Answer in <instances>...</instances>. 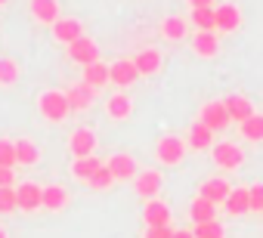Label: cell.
Listing matches in <instances>:
<instances>
[{"instance_id": "6da1fadb", "label": "cell", "mask_w": 263, "mask_h": 238, "mask_svg": "<svg viewBox=\"0 0 263 238\" xmlns=\"http://www.w3.org/2000/svg\"><path fill=\"white\" fill-rule=\"evenodd\" d=\"M68 99H65V93H59V90H47L44 96H41V114L47 117V121H53V124H59V121H65L68 117Z\"/></svg>"}, {"instance_id": "7a4b0ae2", "label": "cell", "mask_w": 263, "mask_h": 238, "mask_svg": "<svg viewBox=\"0 0 263 238\" xmlns=\"http://www.w3.org/2000/svg\"><path fill=\"white\" fill-rule=\"evenodd\" d=\"M155 155H158L161 164H171V167H174V164H180V161L186 158V143H183L180 136H161Z\"/></svg>"}, {"instance_id": "3957f363", "label": "cell", "mask_w": 263, "mask_h": 238, "mask_svg": "<svg viewBox=\"0 0 263 238\" xmlns=\"http://www.w3.org/2000/svg\"><path fill=\"white\" fill-rule=\"evenodd\" d=\"M140 81V71L134 65V59H118L108 65V84H118L121 90L130 87V84H137Z\"/></svg>"}, {"instance_id": "277c9868", "label": "cell", "mask_w": 263, "mask_h": 238, "mask_svg": "<svg viewBox=\"0 0 263 238\" xmlns=\"http://www.w3.org/2000/svg\"><path fill=\"white\" fill-rule=\"evenodd\" d=\"M201 124L211 130V133H220V130H226L232 121H229V114H226V108H223V99L220 102H208L204 108H201Z\"/></svg>"}, {"instance_id": "5b68a950", "label": "cell", "mask_w": 263, "mask_h": 238, "mask_svg": "<svg viewBox=\"0 0 263 238\" xmlns=\"http://www.w3.org/2000/svg\"><path fill=\"white\" fill-rule=\"evenodd\" d=\"M211 152H214V161H217L223 170H235V167H241V161H245V152H241L235 143H217V146H211Z\"/></svg>"}, {"instance_id": "8992f818", "label": "cell", "mask_w": 263, "mask_h": 238, "mask_svg": "<svg viewBox=\"0 0 263 238\" xmlns=\"http://www.w3.org/2000/svg\"><path fill=\"white\" fill-rule=\"evenodd\" d=\"M68 56L78 62V65H93V62H99V47H96V41H90V37H78L74 44H68Z\"/></svg>"}, {"instance_id": "52a82bcc", "label": "cell", "mask_w": 263, "mask_h": 238, "mask_svg": "<svg viewBox=\"0 0 263 238\" xmlns=\"http://www.w3.org/2000/svg\"><path fill=\"white\" fill-rule=\"evenodd\" d=\"M41 198H44V189H41L37 183H22V186H16V207H19V210H25V213L37 210V207H41Z\"/></svg>"}, {"instance_id": "ba28073f", "label": "cell", "mask_w": 263, "mask_h": 238, "mask_svg": "<svg viewBox=\"0 0 263 238\" xmlns=\"http://www.w3.org/2000/svg\"><path fill=\"white\" fill-rule=\"evenodd\" d=\"M223 108H226V114H229V121H238V124H245L248 117L254 114L251 99H245V96H238V93H229V96L223 99Z\"/></svg>"}, {"instance_id": "9c48e42d", "label": "cell", "mask_w": 263, "mask_h": 238, "mask_svg": "<svg viewBox=\"0 0 263 238\" xmlns=\"http://www.w3.org/2000/svg\"><path fill=\"white\" fill-rule=\"evenodd\" d=\"M68 149H71L74 161H78V158H90V155H93V149H96V133H93V130H87V127L74 130V133H71V140H68Z\"/></svg>"}, {"instance_id": "30bf717a", "label": "cell", "mask_w": 263, "mask_h": 238, "mask_svg": "<svg viewBox=\"0 0 263 238\" xmlns=\"http://www.w3.org/2000/svg\"><path fill=\"white\" fill-rule=\"evenodd\" d=\"M134 189H137V195H140V198L152 201V198L158 195V189H161V173H158V170H143V173H137Z\"/></svg>"}, {"instance_id": "8fae6325", "label": "cell", "mask_w": 263, "mask_h": 238, "mask_svg": "<svg viewBox=\"0 0 263 238\" xmlns=\"http://www.w3.org/2000/svg\"><path fill=\"white\" fill-rule=\"evenodd\" d=\"M105 167L111 170L115 180H134V176H137V161H134V155H124V152L111 155V161H108Z\"/></svg>"}, {"instance_id": "7c38bea8", "label": "cell", "mask_w": 263, "mask_h": 238, "mask_svg": "<svg viewBox=\"0 0 263 238\" xmlns=\"http://www.w3.org/2000/svg\"><path fill=\"white\" fill-rule=\"evenodd\" d=\"M93 96H96V90H93V87H87L84 81H81V84H74V87L65 93V99H68V108H71V111H84V108H90V105H93Z\"/></svg>"}, {"instance_id": "4fadbf2b", "label": "cell", "mask_w": 263, "mask_h": 238, "mask_svg": "<svg viewBox=\"0 0 263 238\" xmlns=\"http://www.w3.org/2000/svg\"><path fill=\"white\" fill-rule=\"evenodd\" d=\"M143 220H146L149 229H152V226H171V207H167L164 201L152 198V201L143 207Z\"/></svg>"}, {"instance_id": "5bb4252c", "label": "cell", "mask_w": 263, "mask_h": 238, "mask_svg": "<svg viewBox=\"0 0 263 238\" xmlns=\"http://www.w3.org/2000/svg\"><path fill=\"white\" fill-rule=\"evenodd\" d=\"M214 22L220 31H235L241 25V13L232 4H223V7H214Z\"/></svg>"}, {"instance_id": "9a60e30c", "label": "cell", "mask_w": 263, "mask_h": 238, "mask_svg": "<svg viewBox=\"0 0 263 238\" xmlns=\"http://www.w3.org/2000/svg\"><path fill=\"white\" fill-rule=\"evenodd\" d=\"M53 37L62 44H74L78 37H84V25L78 19H59V22H53Z\"/></svg>"}, {"instance_id": "2e32d148", "label": "cell", "mask_w": 263, "mask_h": 238, "mask_svg": "<svg viewBox=\"0 0 263 238\" xmlns=\"http://www.w3.org/2000/svg\"><path fill=\"white\" fill-rule=\"evenodd\" d=\"M229 192H232V186H229L226 180H208V183L201 186L198 198H204V201H211V204H223V201L229 198Z\"/></svg>"}, {"instance_id": "e0dca14e", "label": "cell", "mask_w": 263, "mask_h": 238, "mask_svg": "<svg viewBox=\"0 0 263 238\" xmlns=\"http://www.w3.org/2000/svg\"><path fill=\"white\" fill-rule=\"evenodd\" d=\"M31 13H34V19H41L47 25L59 22V4L56 0H31Z\"/></svg>"}, {"instance_id": "ac0fdd59", "label": "cell", "mask_w": 263, "mask_h": 238, "mask_svg": "<svg viewBox=\"0 0 263 238\" xmlns=\"http://www.w3.org/2000/svg\"><path fill=\"white\" fill-rule=\"evenodd\" d=\"M68 204V192L62 186H44V198H41V207L47 210H62Z\"/></svg>"}, {"instance_id": "d6986e66", "label": "cell", "mask_w": 263, "mask_h": 238, "mask_svg": "<svg viewBox=\"0 0 263 238\" xmlns=\"http://www.w3.org/2000/svg\"><path fill=\"white\" fill-rule=\"evenodd\" d=\"M223 207H226V213H232V216H241V213H248V210H251L248 189H232V192H229V198L223 201Z\"/></svg>"}, {"instance_id": "ffe728a7", "label": "cell", "mask_w": 263, "mask_h": 238, "mask_svg": "<svg viewBox=\"0 0 263 238\" xmlns=\"http://www.w3.org/2000/svg\"><path fill=\"white\" fill-rule=\"evenodd\" d=\"M189 216H192L195 226H198V223H211V220H217V204H211V201H204V198H195V201L189 204Z\"/></svg>"}, {"instance_id": "44dd1931", "label": "cell", "mask_w": 263, "mask_h": 238, "mask_svg": "<svg viewBox=\"0 0 263 238\" xmlns=\"http://www.w3.org/2000/svg\"><path fill=\"white\" fill-rule=\"evenodd\" d=\"M37 161H41V149H37L31 140H16V164L31 167V164H37Z\"/></svg>"}, {"instance_id": "7402d4cb", "label": "cell", "mask_w": 263, "mask_h": 238, "mask_svg": "<svg viewBox=\"0 0 263 238\" xmlns=\"http://www.w3.org/2000/svg\"><path fill=\"white\" fill-rule=\"evenodd\" d=\"M134 65H137L140 74H155V71L161 68V53H158V50H143V53L134 59Z\"/></svg>"}, {"instance_id": "603a6c76", "label": "cell", "mask_w": 263, "mask_h": 238, "mask_svg": "<svg viewBox=\"0 0 263 238\" xmlns=\"http://www.w3.org/2000/svg\"><path fill=\"white\" fill-rule=\"evenodd\" d=\"M217 31H198L195 34V41H192V50L198 53V56H214L217 53Z\"/></svg>"}, {"instance_id": "cb8c5ba5", "label": "cell", "mask_w": 263, "mask_h": 238, "mask_svg": "<svg viewBox=\"0 0 263 238\" xmlns=\"http://www.w3.org/2000/svg\"><path fill=\"white\" fill-rule=\"evenodd\" d=\"M189 146H192V149H211V146H214V133H211L201 121H195V124L189 127Z\"/></svg>"}, {"instance_id": "d4e9b609", "label": "cell", "mask_w": 263, "mask_h": 238, "mask_svg": "<svg viewBox=\"0 0 263 238\" xmlns=\"http://www.w3.org/2000/svg\"><path fill=\"white\" fill-rule=\"evenodd\" d=\"M84 84L87 87H102V84H108V65H102V62H93V65H87L84 68Z\"/></svg>"}, {"instance_id": "484cf974", "label": "cell", "mask_w": 263, "mask_h": 238, "mask_svg": "<svg viewBox=\"0 0 263 238\" xmlns=\"http://www.w3.org/2000/svg\"><path fill=\"white\" fill-rule=\"evenodd\" d=\"M99 167H102V161H99L96 155H90V158H78V161L71 164V173H74L78 180H90Z\"/></svg>"}, {"instance_id": "4316f807", "label": "cell", "mask_w": 263, "mask_h": 238, "mask_svg": "<svg viewBox=\"0 0 263 238\" xmlns=\"http://www.w3.org/2000/svg\"><path fill=\"white\" fill-rule=\"evenodd\" d=\"M241 136L251 140V143H260V140H263V114L254 111V114L248 117V121L241 124Z\"/></svg>"}, {"instance_id": "83f0119b", "label": "cell", "mask_w": 263, "mask_h": 238, "mask_svg": "<svg viewBox=\"0 0 263 238\" xmlns=\"http://www.w3.org/2000/svg\"><path fill=\"white\" fill-rule=\"evenodd\" d=\"M192 22L198 31H217V22H214V7H198L192 10Z\"/></svg>"}, {"instance_id": "f1b7e54d", "label": "cell", "mask_w": 263, "mask_h": 238, "mask_svg": "<svg viewBox=\"0 0 263 238\" xmlns=\"http://www.w3.org/2000/svg\"><path fill=\"white\" fill-rule=\"evenodd\" d=\"M161 31H164V37H171V41H183V37H186V22H183L180 16H171V19H164Z\"/></svg>"}, {"instance_id": "f546056e", "label": "cell", "mask_w": 263, "mask_h": 238, "mask_svg": "<svg viewBox=\"0 0 263 238\" xmlns=\"http://www.w3.org/2000/svg\"><path fill=\"white\" fill-rule=\"evenodd\" d=\"M130 108H134V105H130V99H127L124 93H115V96L108 99V114H111V117H127Z\"/></svg>"}, {"instance_id": "4dcf8cb0", "label": "cell", "mask_w": 263, "mask_h": 238, "mask_svg": "<svg viewBox=\"0 0 263 238\" xmlns=\"http://www.w3.org/2000/svg\"><path fill=\"white\" fill-rule=\"evenodd\" d=\"M192 235H195V238H223V226H220L217 220H211V223H198V226L192 229Z\"/></svg>"}, {"instance_id": "1f68e13d", "label": "cell", "mask_w": 263, "mask_h": 238, "mask_svg": "<svg viewBox=\"0 0 263 238\" xmlns=\"http://www.w3.org/2000/svg\"><path fill=\"white\" fill-rule=\"evenodd\" d=\"M19 81V65L13 59H0V84H16Z\"/></svg>"}, {"instance_id": "d6a6232c", "label": "cell", "mask_w": 263, "mask_h": 238, "mask_svg": "<svg viewBox=\"0 0 263 238\" xmlns=\"http://www.w3.org/2000/svg\"><path fill=\"white\" fill-rule=\"evenodd\" d=\"M111 183H115V176H111V170H108L105 164H102V167H99V170L87 180V186H90V189H108Z\"/></svg>"}, {"instance_id": "836d02e7", "label": "cell", "mask_w": 263, "mask_h": 238, "mask_svg": "<svg viewBox=\"0 0 263 238\" xmlns=\"http://www.w3.org/2000/svg\"><path fill=\"white\" fill-rule=\"evenodd\" d=\"M16 164V143L0 140V167H13Z\"/></svg>"}, {"instance_id": "e575fe53", "label": "cell", "mask_w": 263, "mask_h": 238, "mask_svg": "<svg viewBox=\"0 0 263 238\" xmlns=\"http://www.w3.org/2000/svg\"><path fill=\"white\" fill-rule=\"evenodd\" d=\"M13 210H19L16 207V186L0 189V213H13Z\"/></svg>"}, {"instance_id": "d590c367", "label": "cell", "mask_w": 263, "mask_h": 238, "mask_svg": "<svg viewBox=\"0 0 263 238\" xmlns=\"http://www.w3.org/2000/svg\"><path fill=\"white\" fill-rule=\"evenodd\" d=\"M248 201H251V210H263V183L248 189Z\"/></svg>"}, {"instance_id": "8d00e7d4", "label": "cell", "mask_w": 263, "mask_h": 238, "mask_svg": "<svg viewBox=\"0 0 263 238\" xmlns=\"http://www.w3.org/2000/svg\"><path fill=\"white\" fill-rule=\"evenodd\" d=\"M146 238H174V229L171 226H152V229H146Z\"/></svg>"}, {"instance_id": "74e56055", "label": "cell", "mask_w": 263, "mask_h": 238, "mask_svg": "<svg viewBox=\"0 0 263 238\" xmlns=\"http://www.w3.org/2000/svg\"><path fill=\"white\" fill-rule=\"evenodd\" d=\"M10 186H16V173H13V167H0V189H10Z\"/></svg>"}, {"instance_id": "f35d334b", "label": "cell", "mask_w": 263, "mask_h": 238, "mask_svg": "<svg viewBox=\"0 0 263 238\" xmlns=\"http://www.w3.org/2000/svg\"><path fill=\"white\" fill-rule=\"evenodd\" d=\"M211 4H214V0H189V7H192V10H198V7H211Z\"/></svg>"}, {"instance_id": "ab89813d", "label": "cell", "mask_w": 263, "mask_h": 238, "mask_svg": "<svg viewBox=\"0 0 263 238\" xmlns=\"http://www.w3.org/2000/svg\"><path fill=\"white\" fill-rule=\"evenodd\" d=\"M174 238H195V235L189 229H180V232H174Z\"/></svg>"}, {"instance_id": "60d3db41", "label": "cell", "mask_w": 263, "mask_h": 238, "mask_svg": "<svg viewBox=\"0 0 263 238\" xmlns=\"http://www.w3.org/2000/svg\"><path fill=\"white\" fill-rule=\"evenodd\" d=\"M0 238H7V232H4V229H0Z\"/></svg>"}, {"instance_id": "b9f144b4", "label": "cell", "mask_w": 263, "mask_h": 238, "mask_svg": "<svg viewBox=\"0 0 263 238\" xmlns=\"http://www.w3.org/2000/svg\"><path fill=\"white\" fill-rule=\"evenodd\" d=\"M0 4H7V0H0Z\"/></svg>"}, {"instance_id": "7bdbcfd3", "label": "cell", "mask_w": 263, "mask_h": 238, "mask_svg": "<svg viewBox=\"0 0 263 238\" xmlns=\"http://www.w3.org/2000/svg\"><path fill=\"white\" fill-rule=\"evenodd\" d=\"M260 213H263V210H260Z\"/></svg>"}]
</instances>
